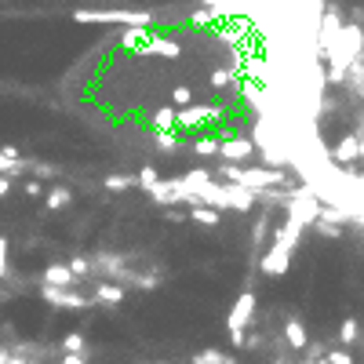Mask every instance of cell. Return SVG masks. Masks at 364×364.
<instances>
[{
    "mask_svg": "<svg viewBox=\"0 0 364 364\" xmlns=\"http://www.w3.org/2000/svg\"><path fill=\"white\" fill-rule=\"evenodd\" d=\"M303 230H306V222H299V219L288 215V222L277 230V237H273L270 251L263 255V273L281 277V273L291 266V255H295V248H299V237H303Z\"/></svg>",
    "mask_w": 364,
    "mask_h": 364,
    "instance_id": "obj_1",
    "label": "cell"
},
{
    "mask_svg": "<svg viewBox=\"0 0 364 364\" xmlns=\"http://www.w3.org/2000/svg\"><path fill=\"white\" fill-rule=\"evenodd\" d=\"M360 55H364V33H360V26H342V30L335 33V40L325 48V58H328V66H332L328 77L339 80Z\"/></svg>",
    "mask_w": 364,
    "mask_h": 364,
    "instance_id": "obj_2",
    "label": "cell"
},
{
    "mask_svg": "<svg viewBox=\"0 0 364 364\" xmlns=\"http://www.w3.org/2000/svg\"><path fill=\"white\" fill-rule=\"evenodd\" d=\"M219 175L226 182H241L248 189H255V194H273L277 186H284V171H277V168H241V164H222L219 168Z\"/></svg>",
    "mask_w": 364,
    "mask_h": 364,
    "instance_id": "obj_3",
    "label": "cell"
},
{
    "mask_svg": "<svg viewBox=\"0 0 364 364\" xmlns=\"http://www.w3.org/2000/svg\"><path fill=\"white\" fill-rule=\"evenodd\" d=\"M73 23H88V26H153V15H146V11H77Z\"/></svg>",
    "mask_w": 364,
    "mask_h": 364,
    "instance_id": "obj_4",
    "label": "cell"
},
{
    "mask_svg": "<svg viewBox=\"0 0 364 364\" xmlns=\"http://www.w3.org/2000/svg\"><path fill=\"white\" fill-rule=\"evenodd\" d=\"M251 317H255V291H241V299L233 303L230 320H226L233 346H244V342H248V325H251Z\"/></svg>",
    "mask_w": 364,
    "mask_h": 364,
    "instance_id": "obj_5",
    "label": "cell"
},
{
    "mask_svg": "<svg viewBox=\"0 0 364 364\" xmlns=\"http://www.w3.org/2000/svg\"><path fill=\"white\" fill-rule=\"evenodd\" d=\"M255 149H259V142H255V139L230 135V139L219 142V157H222V161H233V164H241V161H251V157H255Z\"/></svg>",
    "mask_w": 364,
    "mask_h": 364,
    "instance_id": "obj_6",
    "label": "cell"
},
{
    "mask_svg": "<svg viewBox=\"0 0 364 364\" xmlns=\"http://www.w3.org/2000/svg\"><path fill=\"white\" fill-rule=\"evenodd\" d=\"M40 295H44V303H51L58 310H88L92 306V299H84V295H77L70 288H55V284H44Z\"/></svg>",
    "mask_w": 364,
    "mask_h": 364,
    "instance_id": "obj_7",
    "label": "cell"
},
{
    "mask_svg": "<svg viewBox=\"0 0 364 364\" xmlns=\"http://www.w3.org/2000/svg\"><path fill=\"white\" fill-rule=\"evenodd\" d=\"M353 161H360V135L357 132H346L339 139V146L332 149V164L335 168H346V164H353Z\"/></svg>",
    "mask_w": 364,
    "mask_h": 364,
    "instance_id": "obj_8",
    "label": "cell"
},
{
    "mask_svg": "<svg viewBox=\"0 0 364 364\" xmlns=\"http://www.w3.org/2000/svg\"><path fill=\"white\" fill-rule=\"evenodd\" d=\"M189 219H194L197 226H208V230H215L219 222H222V208H215V204H189Z\"/></svg>",
    "mask_w": 364,
    "mask_h": 364,
    "instance_id": "obj_9",
    "label": "cell"
},
{
    "mask_svg": "<svg viewBox=\"0 0 364 364\" xmlns=\"http://www.w3.org/2000/svg\"><path fill=\"white\" fill-rule=\"evenodd\" d=\"M175 120H179V106H161V110L153 113V120H149V132H175Z\"/></svg>",
    "mask_w": 364,
    "mask_h": 364,
    "instance_id": "obj_10",
    "label": "cell"
},
{
    "mask_svg": "<svg viewBox=\"0 0 364 364\" xmlns=\"http://www.w3.org/2000/svg\"><path fill=\"white\" fill-rule=\"evenodd\" d=\"M284 342H288V346L291 350H306L310 346V335H306V328H303V320H288V325H284Z\"/></svg>",
    "mask_w": 364,
    "mask_h": 364,
    "instance_id": "obj_11",
    "label": "cell"
},
{
    "mask_svg": "<svg viewBox=\"0 0 364 364\" xmlns=\"http://www.w3.org/2000/svg\"><path fill=\"white\" fill-rule=\"evenodd\" d=\"M77 281V273L70 270V266H58V263H51L48 270H44V284H55V288H70Z\"/></svg>",
    "mask_w": 364,
    "mask_h": 364,
    "instance_id": "obj_12",
    "label": "cell"
},
{
    "mask_svg": "<svg viewBox=\"0 0 364 364\" xmlns=\"http://www.w3.org/2000/svg\"><path fill=\"white\" fill-rule=\"evenodd\" d=\"M23 171V153L15 146H0V175H15Z\"/></svg>",
    "mask_w": 364,
    "mask_h": 364,
    "instance_id": "obj_13",
    "label": "cell"
},
{
    "mask_svg": "<svg viewBox=\"0 0 364 364\" xmlns=\"http://www.w3.org/2000/svg\"><path fill=\"white\" fill-rule=\"evenodd\" d=\"M92 303L117 306V303H124V288H120V284H99V288H95V295H92Z\"/></svg>",
    "mask_w": 364,
    "mask_h": 364,
    "instance_id": "obj_14",
    "label": "cell"
},
{
    "mask_svg": "<svg viewBox=\"0 0 364 364\" xmlns=\"http://www.w3.org/2000/svg\"><path fill=\"white\" fill-rule=\"evenodd\" d=\"M208 84H211V92H226V88H233V70L230 66H215L211 70V77H208Z\"/></svg>",
    "mask_w": 364,
    "mask_h": 364,
    "instance_id": "obj_15",
    "label": "cell"
},
{
    "mask_svg": "<svg viewBox=\"0 0 364 364\" xmlns=\"http://www.w3.org/2000/svg\"><path fill=\"white\" fill-rule=\"evenodd\" d=\"M106 189H113V194H127V189H135L139 186V175H106L102 179Z\"/></svg>",
    "mask_w": 364,
    "mask_h": 364,
    "instance_id": "obj_16",
    "label": "cell"
},
{
    "mask_svg": "<svg viewBox=\"0 0 364 364\" xmlns=\"http://www.w3.org/2000/svg\"><path fill=\"white\" fill-rule=\"evenodd\" d=\"M219 142L222 139H194L189 142V153L194 157H219Z\"/></svg>",
    "mask_w": 364,
    "mask_h": 364,
    "instance_id": "obj_17",
    "label": "cell"
},
{
    "mask_svg": "<svg viewBox=\"0 0 364 364\" xmlns=\"http://www.w3.org/2000/svg\"><path fill=\"white\" fill-rule=\"evenodd\" d=\"M189 364H237L230 353H222V350H201V353H194V360Z\"/></svg>",
    "mask_w": 364,
    "mask_h": 364,
    "instance_id": "obj_18",
    "label": "cell"
},
{
    "mask_svg": "<svg viewBox=\"0 0 364 364\" xmlns=\"http://www.w3.org/2000/svg\"><path fill=\"white\" fill-rule=\"evenodd\" d=\"M168 102H171V106H179V110H186V106H194L197 99H194V88H189V84H179V88H171Z\"/></svg>",
    "mask_w": 364,
    "mask_h": 364,
    "instance_id": "obj_19",
    "label": "cell"
},
{
    "mask_svg": "<svg viewBox=\"0 0 364 364\" xmlns=\"http://www.w3.org/2000/svg\"><path fill=\"white\" fill-rule=\"evenodd\" d=\"M339 339L346 342V346H353V342L360 339V325H357L353 317H346V320H342V325H339Z\"/></svg>",
    "mask_w": 364,
    "mask_h": 364,
    "instance_id": "obj_20",
    "label": "cell"
},
{
    "mask_svg": "<svg viewBox=\"0 0 364 364\" xmlns=\"http://www.w3.org/2000/svg\"><path fill=\"white\" fill-rule=\"evenodd\" d=\"M70 201H73V194H70V189H62V186L48 189V208H51V211H62V208H66Z\"/></svg>",
    "mask_w": 364,
    "mask_h": 364,
    "instance_id": "obj_21",
    "label": "cell"
},
{
    "mask_svg": "<svg viewBox=\"0 0 364 364\" xmlns=\"http://www.w3.org/2000/svg\"><path fill=\"white\" fill-rule=\"evenodd\" d=\"M88 350V339H84L80 332H70L66 339H62V353H84Z\"/></svg>",
    "mask_w": 364,
    "mask_h": 364,
    "instance_id": "obj_22",
    "label": "cell"
},
{
    "mask_svg": "<svg viewBox=\"0 0 364 364\" xmlns=\"http://www.w3.org/2000/svg\"><path fill=\"white\" fill-rule=\"evenodd\" d=\"M157 182H161V175H157L153 168H142V171H139V189H146V194H149Z\"/></svg>",
    "mask_w": 364,
    "mask_h": 364,
    "instance_id": "obj_23",
    "label": "cell"
},
{
    "mask_svg": "<svg viewBox=\"0 0 364 364\" xmlns=\"http://www.w3.org/2000/svg\"><path fill=\"white\" fill-rule=\"evenodd\" d=\"M8 277V241L0 237V281Z\"/></svg>",
    "mask_w": 364,
    "mask_h": 364,
    "instance_id": "obj_24",
    "label": "cell"
},
{
    "mask_svg": "<svg viewBox=\"0 0 364 364\" xmlns=\"http://www.w3.org/2000/svg\"><path fill=\"white\" fill-rule=\"evenodd\" d=\"M328 360H332V364H353V353H346V350H332Z\"/></svg>",
    "mask_w": 364,
    "mask_h": 364,
    "instance_id": "obj_25",
    "label": "cell"
},
{
    "mask_svg": "<svg viewBox=\"0 0 364 364\" xmlns=\"http://www.w3.org/2000/svg\"><path fill=\"white\" fill-rule=\"evenodd\" d=\"M70 270H73L77 277H84V273L92 270V263H88V259H73V263H70Z\"/></svg>",
    "mask_w": 364,
    "mask_h": 364,
    "instance_id": "obj_26",
    "label": "cell"
},
{
    "mask_svg": "<svg viewBox=\"0 0 364 364\" xmlns=\"http://www.w3.org/2000/svg\"><path fill=\"white\" fill-rule=\"evenodd\" d=\"M40 194H44V186H40L37 179H30L26 182V197H40Z\"/></svg>",
    "mask_w": 364,
    "mask_h": 364,
    "instance_id": "obj_27",
    "label": "cell"
},
{
    "mask_svg": "<svg viewBox=\"0 0 364 364\" xmlns=\"http://www.w3.org/2000/svg\"><path fill=\"white\" fill-rule=\"evenodd\" d=\"M58 364H88V360H84V353H62Z\"/></svg>",
    "mask_w": 364,
    "mask_h": 364,
    "instance_id": "obj_28",
    "label": "cell"
},
{
    "mask_svg": "<svg viewBox=\"0 0 364 364\" xmlns=\"http://www.w3.org/2000/svg\"><path fill=\"white\" fill-rule=\"evenodd\" d=\"M11 194V175H0V197Z\"/></svg>",
    "mask_w": 364,
    "mask_h": 364,
    "instance_id": "obj_29",
    "label": "cell"
},
{
    "mask_svg": "<svg viewBox=\"0 0 364 364\" xmlns=\"http://www.w3.org/2000/svg\"><path fill=\"white\" fill-rule=\"evenodd\" d=\"M8 364H30V360H23V357H8Z\"/></svg>",
    "mask_w": 364,
    "mask_h": 364,
    "instance_id": "obj_30",
    "label": "cell"
},
{
    "mask_svg": "<svg viewBox=\"0 0 364 364\" xmlns=\"http://www.w3.org/2000/svg\"><path fill=\"white\" fill-rule=\"evenodd\" d=\"M8 357H11V353H4V350H0V364H8Z\"/></svg>",
    "mask_w": 364,
    "mask_h": 364,
    "instance_id": "obj_31",
    "label": "cell"
},
{
    "mask_svg": "<svg viewBox=\"0 0 364 364\" xmlns=\"http://www.w3.org/2000/svg\"><path fill=\"white\" fill-rule=\"evenodd\" d=\"M313 364H332V360H328V357H320V360H313Z\"/></svg>",
    "mask_w": 364,
    "mask_h": 364,
    "instance_id": "obj_32",
    "label": "cell"
},
{
    "mask_svg": "<svg viewBox=\"0 0 364 364\" xmlns=\"http://www.w3.org/2000/svg\"><path fill=\"white\" fill-rule=\"evenodd\" d=\"M299 364H313V360H299Z\"/></svg>",
    "mask_w": 364,
    "mask_h": 364,
    "instance_id": "obj_33",
    "label": "cell"
}]
</instances>
